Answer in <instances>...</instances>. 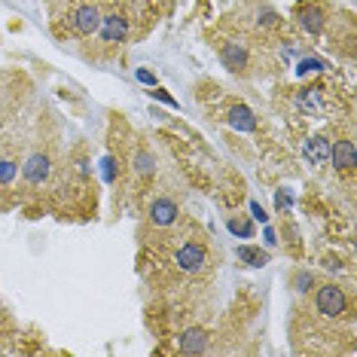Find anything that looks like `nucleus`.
<instances>
[{
    "instance_id": "obj_1",
    "label": "nucleus",
    "mask_w": 357,
    "mask_h": 357,
    "mask_svg": "<svg viewBox=\"0 0 357 357\" xmlns=\"http://www.w3.org/2000/svg\"><path fill=\"white\" fill-rule=\"evenodd\" d=\"M315 305H318V312L324 318H342L348 312V299H345V294H342V287H336V284H324V287H318Z\"/></svg>"
},
{
    "instance_id": "obj_2",
    "label": "nucleus",
    "mask_w": 357,
    "mask_h": 357,
    "mask_svg": "<svg viewBox=\"0 0 357 357\" xmlns=\"http://www.w3.org/2000/svg\"><path fill=\"white\" fill-rule=\"evenodd\" d=\"M98 25H101V10H98L95 3L76 6V12H74V31L80 34V37H92V34L98 31Z\"/></svg>"
},
{
    "instance_id": "obj_3",
    "label": "nucleus",
    "mask_w": 357,
    "mask_h": 357,
    "mask_svg": "<svg viewBox=\"0 0 357 357\" xmlns=\"http://www.w3.org/2000/svg\"><path fill=\"white\" fill-rule=\"evenodd\" d=\"M98 31H101V40L104 43H123L128 37V19L123 12H110V16H101V25H98Z\"/></svg>"
},
{
    "instance_id": "obj_4",
    "label": "nucleus",
    "mask_w": 357,
    "mask_h": 357,
    "mask_svg": "<svg viewBox=\"0 0 357 357\" xmlns=\"http://www.w3.org/2000/svg\"><path fill=\"white\" fill-rule=\"evenodd\" d=\"M49 171H52V162H49L46 153H31V156L25 159V165H21V174H25V181L34 183V187H40V183L46 181Z\"/></svg>"
},
{
    "instance_id": "obj_5",
    "label": "nucleus",
    "mask_w": 357,
    "mask_h": 357,
    "mask_svg": "<svg viewBox=\"0 0 357 357\" xmlns=\"http://www.w3.org/2000/svg\"><path fill=\"white\" fill-rule=\"evenodd\" d=\"M174 263L183 269V272H198V269L208 263V254H205L202 245H196V241H190V245H183L181 251H177Z\"/></svg>"
},
{
    "instance_id": "obj_6",
    "label": "nucleus",
    "mask_w": 357,
    "mask_h": 357,
    "mask_svg": "<svg viewBox=\"0 0 357 357\" xmlns=\"http://www.w3.org/2000/svg\"><path fill=\"white\" fill-rule=\"evenodd\" d=\"M177 220V205L171 198H156L150 205V223L153 226H171Z\"/></svg>"
},
{
    "instance_id": "obj_7",
    "label": "nucleus",
    "mask_w": 357,
    "mask_h": 357,
    "mask_svg": "<svg viewBox=\"0 0 357 357\" xmlns=\"http://www.w3.org/2000/svg\"><path fill=\"white\" fill-rule=\"evenodd\" d=\"M330 162L339 171H351L357 165V153L351 141H336V147H330Z\"/></svg>"
},
{
    "instance_id": "obj_8",
    "label": "nucleus",
    "mask_w": 357,
    "mask_h": 357,
    "mask_svg": "<svg viewBox=\"0 0 357 357\" xmlns=\"http://www.w3.org/2000/svg\"><path fill=\"white\" fill-rule=\"evenodd\" d=\"M220 61L229 70H245L247 68V49L238 46V43H223V46H220Z\"/></svg>"
},
{
    "instance_id": "obj_9",
    "label": "nucleus",
    "mask_w": 357,
    "mask_h": 357,
    "mask_svg": "<svg viewBox=\"0 0 357 357\" xmlns=\"http://www.w3.org/2000/svg\"><path fill=\"white\" fill-rule=\"evenodd\" d=\"M299 21L309 34H320L324 31V10L318 3H303L299 6Z\"/></svg>"
},
{
    "instance_id": "obj_10",
    "label": "nucleus",
    "mask_w": 357,
    "mask_h": 357,
    "mask_svg": "<svg viewBox=\"0 0 357 357\" xmlns=\"http://www.w3.org/2000/svg\"><path fill=\"white\" fill-rule=\"evenodd\" d=\"M296 107L305 113V116H320L324 113V104H320V95L318 89H305L296 95Z\"/></svg>"
},
{
    "instance_id": "obj_11",
    "label": "nucleus",
    "mask_w": 357,
    "mask_h": 357,
    "mask_svg": "<svg viewBox=\"0 0 357 357\" xmlns=\"http://www.w3.org/2000/svg\"><path fill=\"white\" fill-rule=\"evenodd\" d=\"M208 348V333L205 330H187L181 339V351L183 354H202Z\"/></svg>"
},
{
    "instance_id": "obj_12",
    "label": "nucleus",
    "mask_w": 357,
    "mask_h": 357,
    "mask_svg": "<svg viewBox=\"0 0 357 357\" xmlns=\"http://www.w3.org/2000/svg\"><path fill=\"white\" fill-rule=\"evenodd\" d=\"M305 156H309V159L315 162V165L327 162V159H330V141L320 138V134H318V138H312L309 144H305Z\"/></svg>"
},
{
    "instance_id": "obj_13",
    "label": "nucleus",
    "mask_w": 357,
    "mask_h": 357,
    "mask_svg": "<svg viewBox=\"0 0 357 357\" xmlns=\"http://www.w3.org/2000/svg\"><path fill=\"white\" fill-rule=\"evenodd\" d=\"M229 125L238 128V132H254V128H256V119H254V113L247 110V107H235L232 116H229Z\"/></svg>"
},
{
    "instance_id": "obj_14",
    "label": "nucleus",
    "mask_w": 357,
    "mask_h": 357,
    "mask_svg": "<svg viewBox=\"0 0 357 357\" xmlns=\"http://www.w3.org/2000/svg\"><path fill=\"white\" fill-rule=\"evenodd\" d=\"M238 260H241V263H247V266H266V263H269V256L263 254L260 247L245 245V247H238Z\"/></svg>"
},
{
    "instance_id": "obj_15",
    "label": "nucleus",
    "mask_w": 357,
    "mask_h": 357,
    "mask_svg": "<svg viewBox=\"0 0 357 357\" xmlns=\"http://www.w3.org/2000/svg\"><path fill=\"white\" fill-rule=\"evenodd\" d=\"M134 171H138L141 177L153 174V156H150V153H138V156H134Z\"/></svg>"
},
{
    "instance_id": "obj_16",
    "label": "nucleus",
    "mask_w": 357,
    "mask_h": 357,
    "mask_svg": "<svg viewBox=\"0 0 357 357\" xmlns=\"http://www.w3.org/2000/svg\"><path fill=\"white\" fill-rule=\"evenodd\" d=\"M16 174H19V165H16V162L0 159V183H12V181H16Z\"/></svg>"
},
{
    "instance_id": "obj_17",
    "label": "nucleus",
    "mask_w": 357,
    "mask_h": 357,
    "mask_svg": "<svg viewBox=\"0 0 357 357\" xmlns=\"http://www.w3.org/2000/svg\"><path fill=\"white\" fill-rule=\"evenodd\" d=\"M312 284H315V275H312V272H299L296 275V290H299V294L312 290Z\"/></svg>"
},
{
    "instance_id": "obj_18",
    "label": "nucleus",
    "mask_w": 357,
    "mask_h": 357,
    "mask_svg": "<svg viewBox=\"0 0 357 357\" xmlns=\"http://www.w3.org/2000/svg\"><path fill=\"white\" fill-rule=\"evenodd\" d=\"M229 229H232V232H241V235H245V238H251V235H254L251 223H245V220H232V223H229Z\"/></svg>"
},
{
    "instance_id": "obj_19",
    "label": "nucleus",
    "mask_w": 357,
    "mask_h": 357,
    "mask_svg": "<svg viewBox=\"0 0 357 357\" xmlns=\"http://www.w3.org/2000/svg\"><path fill=\"white\" fill-rule=\"evenodd\" d=\"M320 68H324V64H320L318 59H303V61H299V74H309V70H320Z\"/></svg>"
},
{
    "instance_id": "obj_20",
    "label": "nucleus",
    "mask_w": 357,
    "mask_h": 357,
    "mask_svg": "<svg viewBox=\"0 0 357 357\" xmlns=\"http://www.w3.org/2000/svg\"><path fill=\"white\" fill-rule=\"evenodd\" d=\"M260 25H263V28H275V25H278V16H275L272 10H266V12L260 10Z\"/></svg>"
},
{
    "instance_id": "obj_21",
    "label": "nucleus",
    "mask_w": 357,
    "mask_h": 357,
    "mask_svg": "<svg viewBox=\"0 0 357 357\" xmlns=\"http://www.w3.org/2000/svg\"><path fill=\"white\" fill-rule=\"evenodd\" d=\"M287 205H290V196L287 192H278V208H287Z\"/></svg>"
},
{
    "instance_id": "obj_22",
    "label": "nucleus",
    "mask_w": 357,
    "mask_h": 357,
    "mask_svg": "<svg viewBox=\"0 0 357 357\" xmlns=\"http://www.w3.org/2000/svg\"><path fill=\"white\" fill-rule=\"evenodd\" d=\"M138 80H141V83H156V80H153V74H150V70H138Z\"/></svg>"
},
{
    "instance_id": "obj_23",
    "label": "nucleus",
    "mask_w": 357,
    "mask_h": 357,
    "mask_svg": "<svg viewBox=\"0 0 357 357\" xmlns=\"http://www.w3.org/2000/svg\"><path fill=\"white\" fill-rule=\"evenodd\" d=\"M153 95H156V98H162V101H165V104H174V98H171V95H165V92H162V89H156Z\"/></svg>"
},
{
    "instance_id": "obj_24",
    "label": "nucleus",
    "mask_w": 357,
    "mask_h": 357,
    "mask_svg": "<svg viewBox=\"0 0 357 357\" xmlns=\"http://www.w3.org/2000/svg\"><path fill=\"white\" fill-rule=\"evenodd\" d=\"M251 208H254V217H256V220H263V223H266V214L260 211V205H251Z\"/></svg>"
}]
</instances>
